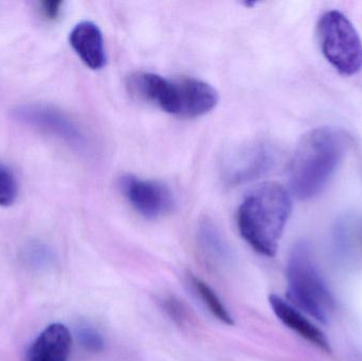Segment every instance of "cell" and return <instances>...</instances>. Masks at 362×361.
I'll return each mask as SVG.
<instances>
[{
    "label": "cell",
    "mask_w": 362,
    "mask_h": 361,
    "mask_svg": "<svg viewBox=\"0 0 362 361\" xmlns=\"http://www.w3.org/2000/svg\"><path fill=\"white\" fill-rule=\"evenodd\" d=\"M349 143V136L334 127H318L303 135L289 167V182L296 197L306 201L322 192Z\"/></svg>",
    "instance_id": "1"
},
{
    "label": "cell",
    "mask_w": 362,
    "mask_h": 361,
    "mask_svg": "<svg viewBox=\"0 0 362 361\" xmlns=\"http://www.w3.org/2000/svg\"><path fill=\"white\" fill-rule=\"evenodd\" d=\"M291 213V195L276 182H265L251 191L238 211L243 239L259 254L276 256Z\"/></svg>",
    "instance_id": "2"
},
{
    "label": "cell",
    "mask_w": 362,
    "mask_h": 361,
    "mask_svg": "<svg viewBox=\"0 0 362 361\" xmlns=\"http://www.w3.org/2000/svg\"><path fill=\"white\" fill-rule=\"evenodd\" d=\"M129 93L140 101L181 118H196L213 110L218 93L208 83L194 78H168L139 71L127 78Z\"/></svg>",
    "instance_id": "3"
},
{
    "label": "cell",
    "mask_w": 362,
    "mask_h": 361,
    "mask_svg": "<svg viewBox=\"0 0 362 361\" xmlns=\"http://www.w3.org/2000/svg\"><path fill=\"white\" fill-rule=\"evenodd\" d=\"M287 295L293 307L327 324L335 311V299L321 277L310 245L300 242L287 264Z\"/></svg>",
    "instance_id": "4"
},
{
    "label": "cell",
    "mask_w": 362,
    "mask_h": 361,
    "mask_svg": "<svg viewBox=\"0 0 362 361\" xmlns=\"http://www.w3.org/2000/svg\"><path fill=\"white\" fill-rule=\"evenodd\" d=\"M317 36L321 52L340 73L354 76L362 69V42L350 19L337 10L319 19Z\"/></svg>",
    "instance_id": "5"
},
{
    "label": "cell",
    "mask_w": 362,
    "mask_h": 361,
    "mask_svg": "<svg viewBox=\"0 0 362 361\" xmlns=\"http://www.w3.org/2000/svg\"><path fill=\"white\" fill-rule=\"evenodd\" d=\"M11 118L19 124L52 136L76 150L87 148L86 135L65 112L45 104H23L11 110Z\"/></svg>",
    "instance_id": "6"
},
{
    "label": "cell",
    "mask_w": 362,
    "mask_h": 361,
    "mask_svg": "<svg viewBox=\"0 0 362 361\" xmlns=\"http://www.w3.org/2000/svg\"><path fill=\"white\" fill-rule=\"evenodd\" d=\"M276 150L266 142H249L235 148L223 161V176L229 186L252 182L267 174L276 163Z\"/></svg>",
    "instance_id": "7"
},
{
    "label": "cell",
    "mask_w": 362,
    "mask_h": 361,
    "mask_svg": "<svg viewBox=\"0 0 362 361\" xmlns=\"http://www.w3.org/2000/svg\"><path fill=\"white\" fill-rule=\"evenodd\" d=\"M120 188L132 207L146 218H157L174 208V196L165 184L134 175L121 177Z\"/></svg>",
    "instance_id": "8"
},
{
    "label": "cell",
    "mask_w": 362,
    "mask_h": 361,
    "mask_svg": "<svg viewBox=\"0 0 362 361\" xmlns=\"http://www.w3.org/2000/svg\"><path fill=\"white\" fill-rule=\"evenodd\" d=\"M69 42L87 67L99 70L106 65L107 57L103 34L93 21L84 20L76 23L70 32Z\"/></svg>",
    "instance_id": "9"
},
{
    "label": "cell",
    "mask_w": 362,
    "mask_h": 361,
    "mask_svg": "<svg viewBox=\"0 0 362 361\" xmlns=\"http://www.w3.org/2000/svg\"><path fill=\"white\" fill-rule=\"evenodd\" d=\"M71 345V334L67 326L51 324L32 343L27 361H69Z\"/></svg>",
    "instance_id": "10"
},
{
    "label": "cell",
    "mask_w": 362,
    "mask_h": 361,
    "mask_svg": "<svg viewBox=\"0 0 362 361\" xmlns=\"http://www.w3.org/2000/svg\"><path fill=\"white\" fill-rule=\"evenodd\" d=\"M269 303L274 315L289 330L293 331L302 338L308 341V343L325 350V351L331 350L329 341H327V336L323 334L322 331L319 330L291 303L283 300L276 295H272L269 297Z\"/></svg>",
    "instance_id": "11"
},
{
    "label": "cell",
    "mask_w": 362,
    "mask_h": 361,
    "mask_svg": "<svg viewBox=\"0 0 362 361\" xmlns=\"http://www.w3.org/2000/svg\"><path fill=\"white\" fill-rule=\"evenodd\" d=\"M338 249L346 256L362 254V216L349 214L338 220L335 228Z\"/></svg>",
    "instance_id": "12"
},
{
    "label": "cell",
    "mask_w": 362,
    "mask_h": 361,
    "mask_svg": "<svg viewBox=\"0 0 362 361\" xmlns=\"http://www.w3.org/2000/svg\"><path fill=\"white\" fill-rule=\"evenodd\" d=\"M191 282L194 290L197 292L204 304L208 307L209 311L212 313V315L216 319H218L219 321L223 322V324H228V326H233V318L230 315L229 311L223 304L218 296L215 294L214 290L206 282L200 280L199 278L192 277Z\"/></svg>",
    "instance_id": "13"
},
{
    "label": "cell",
    "mask_w": 362,
    "mask_h": 361,
    "mask_svg": "<svg viewBox=\"0 0 362 361\" xmlns=\"http://www.w3.org/2000/svg\"><path fill=\"white\" fill-rule=\"evenodd\" d=\"M199 241L202 247L214 258L221 260L229 254V248L218 229L210 220H204L199 228Z\"/></svg>",
    "instance_id": "14"
},
{
    "label": "cell",
    "mask_w": 362,
    "mask_h": 361,
    "mask_svg": "<svg viewBox=\"0 0 362 361\" xmlns=\"http://www.w3.org/2000/svg\"><path fill=\"white\" fill-rule=\"evenodd\" d=\"M18 186L14 173L0 162V207H10L16 201Z\"/></svg>",
    "instance_id": "15"
},
{
    "label": "cell",
    "mask_w": 362,
    "mask_h": 361,
    "mask_svg": "<svg viewBox=\"0 0 362 361\" xmlns=\"http://www.w3.org/2000/svg\"><path fill=\"white\" fill-rule=\"evenodd\" d=\"M78 338L81 345L87 351L99 353L103 351L104 339L99 332L89 326H83L78 330Z\"/></svg>",
    "instance_id": "16"
},
{
    "label": "cell",
    "mask_w": 362,
    "mask_h": 361,
    "mask_svg": "<svg viewBox=\"0 0 362 361\" xmlns=\"http://www.w3.org/2000/svg\"><path fill=\"white\" fill-rule=\"evenodd\" d=\"M163 309L168 315L178 324H183L187 319V312L180 301L174 298L165 299L163 301Z\"/></svg>",
    "instance_id": "17"
},
{
    "label": "cell",
    "mask_w": 362,
    "mask_h": 361,
    "mask_svg": "<svg viewBox=\"0 0 362 361\" xmlns=\"http://www.w3.org/2000/svg\"><path fill=\"white\" fill-rule=\"evenodd\" d=\"M40 12L44 15L45 18L49 20H54L61 15L62 1H42L40 2Z\"/></svg>",
    "instance_id": "18"
}]
</instances>
